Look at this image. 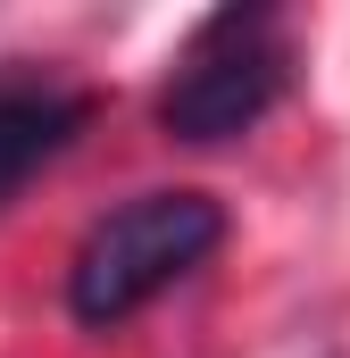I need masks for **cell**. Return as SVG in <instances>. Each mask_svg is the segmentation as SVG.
Instances as JSON below:
<instances>
[{
  "label": "cell",
  "mask_w": 350,
  "mask_h": 358,
  "mask_svg": "<svg viewBox=\"0 0 350 358\" xmlns=\"http://www.w3.org/2000/svg\"><path fill=\"white\" fill-rule=\"evenodd\" d=\"M292 84V34H284V8L267 0H225L209 8L183 50H175L167 84H159V134L192 142V150H217V142H242L267 108Z\"/></svg>",
  "instance_id": "2"
},
{
  "label": "cell",
  "mask_w": 350,
  "mask_h": 358,
  "mask_svg": "<svg viewBox=\"0 0 350 358\" xmlns=\"http://www.w3.org/2000/svg\"><path fill=\"white\" fill-rule=\"evenodd\" d=\"M217 250H225V208L209 192H192V183L134 192L76 242V259H67V317L84 334H117L159 292L200 275Z\"/></svg>",
  "instance_id": "1"
},
{
  "label": "cell",
  "mask_w": 350,
  "mask_h": 358,
  "mask_svg": "<svg viewBox=\"0 0 350 358\" xmlns=\"http://www.w3.org/2000/svg\"><path fill=\"white\" fill-rule=\"evenodd\" d=\"M92 125V92L50 76V67H0V208L42 176L50 159L76 150V134Z\"/></svg>",
  "instance_id": "3"
}]
</instances>
